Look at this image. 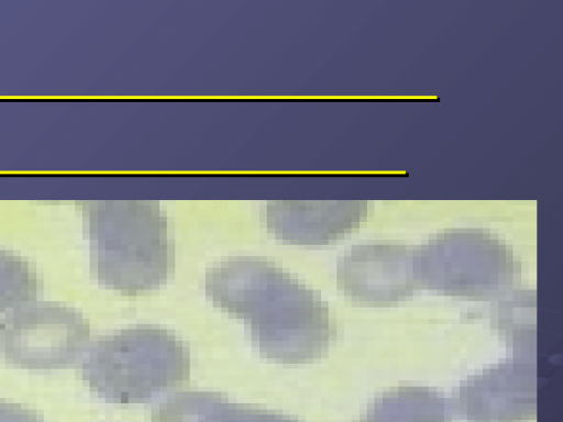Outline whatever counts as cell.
<instances>
[{
    "label": "cell",
    "instance_id": "obj_1",
    "mask_svg": "<svg viewBox=\"0 0 563 422\" xmlns=\"http://www.w3.org/2000/svg\"><path fill=\"white\" fill-rule=\"evenodd\" d=\"M206 293L243 319L267 358L301 364L320 357L334 335L325 302L272 262L232 257L206 275Z\"/></svg>",
    "mask_w": 563,
    "mask_h": 422
},
{
    "label": "cell",
    "instance_id": "obj_9",
    "mask_svg": "<svg viewBox=\"0 0 563 422\" xmlns=\"http://www.w3.org/2000/svg\"><path fill=\"white\" fill-rule=\"evenodd\" d=\"M153 422H296L284 415L225 401L214 392L175 395L155 412Z\"/></svg>",
    "mask_w": 563,
    "mask_h": 422
},
{
    "label": "cell",
    "instance_id": "obj_4",
    "mask_svg": "<svg viewBox=\"0 0 563 422\" xmlns=\"http://www.w3.org/2000/svg\"><path fill=\"white\" fill-rule=\"evenodd\" d=\"M420 285L439 293L487 300L501 297L520 273L512 252L481 230H454L416 249Z\"/></svg>",
    "mask_w": 563,
    "mask_h": 422
},
{
    "label": "cell",
    "instance_id": "obj_10",
    "mask_svg": "<svg viewBox=\"0 0 563 422\" xmlns=\"http://www.w3.org/2000/svg\"><path fill=\"white\" fill-rule=\"evenodd\" d=\"M362 422H445V402L424 387H400L376 400Z\"/></svg>",
    "mask_w": 563,
    "mask_h": 422
},
{
    "label": "cell",
    "instance_id": "obj_2",
    "mask_svg": "<svg viewBox=\"0 0 563 422\" xmlns=\"http://www.w3.org/2000/svg\"><path fill=\"white\" fill-rule=\"evenodd\" d=\"M189 353L167 330L140 325L95 341L82 355L81 377L111 403H142L189 378Z\"/></svg>",
    "mask_w": 563,
    "mask_h": 422
},
{
    "label": "cell",
    "instance_id": "obj_3",
    "mask_svg": "<svg viewBox=\"0 0 563 422\" xmlns=\"http://www.w3.org/2000/svg\"><path fill=\"white\" fill-rule=\"evenodd\" d=\"M92 266L97 279L124 296L157 289L167 280L170 246L167 220L157 202L107 204L91 221Z\"/></svg>",
    "mask_w": 563,
    "mask_h": 422
},
{
    "label": "cell",
    "instance_id": "obj_12",
    "mask_svg": "<svg viewBox=\"0 0 563 422\" xmlns=\"http://www.w3.org/2000/svg\"><path fill=\"white\" fill-rule=\"evenodd\" d=\"M37 279L30 266L16 256L0 253V313H9L34 301Z\"/></svg>",
    "mask_w": 563,
    "mask_h": 422
},
{
    "label": "cell",
    "instance_id": "obj_7",
    "mask_svg": "<svg viewBox=\"0 0 563 422\" xmlns=\"http://www.w3.org/2000/svg\"><path fill=\"white\" fill-rule=\"evenodd\" d=\"M456 397L462 414L474 422L527 419L536 411V363L516 357L494 365L463 381Z\"/></svg>",
    "mask_w": 563,
    "mask_h": 422
},
{
    "label": "cell",
    "instance_id": "obj_11",
    "mask_svg": "<svg viewBox=\"0 0 563 422\" xmlns=\"http://www.w3.org/2000/svg\"><path fill=\"white\" fill-rule=\"evenodd\" d=\"M536 292L517 290L505 297L492 314L493 324L511 343L518 357L532 358L536 351Z\"/></svg>",
    "mask_w": 563,
    "mask_h": 422
},
{
    "label": "cell",
    "instance_id": "obj_5",
    "mask_svg": "<svg viewBox=\"0 0 563 422\" xmlns=\"http://www.w3.org/2000/svg\"><path fill=\"white\" fill-rule=\"evenodd\" d=\"M88 320L57 302L32 301L0 320V355L23 369H63L86 352Z\"/></svg>",
    "mask_w": 563,
    "mask_h": 422
},
{
    "label": "cell",
    "instance_id": "obj_6",
    "mask_svg": "<svg viewBox=\"0 0 563 422\" xmlns=\"http://www.w3.org/2000/svg\"><path fill=\"white\" fill-rule=\"evenodd\" d=\"M336 281L344 295L364 304L405 300L420 287L416 249L396 244L354 246L339 259Z\"/></svg>",
    "mask_w": 563,
    "mask_h": 422
},
{
    "label": "cell",
    "instance_id": "obj_13",
    "mask_svg": "<svg viewBox=\"0 0 563 422\" xmlns=\"http://www.w3.org/2000/svg\"><path fill=\"white\" fill-rule=\"evenodd\" d=\"M0 422H43V420L34 410L0 400Z\"/></svg>",
    "mask_w": 563,
    "mask_h": 422
},
{
    "label": "cell",
    "instance_id": "obj_8",
    "mask_svg": "<svg viewBox=\"0 0 563 422\" xmlns=\"http://www.w3.org/2000/svg\"><path fill=\"white\" fill-rule=\"evenodd\" d=\"M365 208L358 203L272 201L267 206L268 230L296 245H324L358 224Z\"/></svg>",
    "mask_w": 563,
    "mask_h": 422
}]
</instances>
